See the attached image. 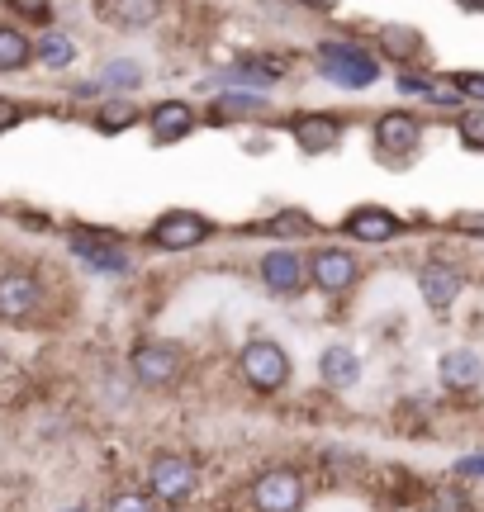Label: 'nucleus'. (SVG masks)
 <instances>
[{
  "label": "nucleus",
  "mask_w": 484,
  "mask_h": 512,
  "mask_svg": "<svg viewBox=\"0 0 484 512\" xmlns=\"http://www.w3.org/2000/svg\"><path fill=\"white\" fill-rule=\"evenodd\" d=\"M238 366H242V380L252 384L257 394H280L290 384V356L280 342L271 337H252L247 347L238 351Z\"/></svg>",
  "instance_id": "obj_1"
},
{
  "label": "nucleus",
  "mask_w": 484,
  "mask_h": 512,
  "mask_svg": "<svg viewBox=\"0 0 484 512\" xmlns=\"http://www.w3.org/2000/svg\"><path fill=\"white\" fill-rule=\"evenodd\" d=\"M195 484H200V470H195V460L190 456H176V451L152 456L148 494L157 498V503H167V508H186L190 498H195Z\"/></svg>",
  "instance_id": "obj_2"
},
{
  "label": "nucleus",
  "mask_w": 484,
  "mask_h": 512,
  "mask_svg": "<svg viewBox=\"0 0 484 512\" xmlns=\"http://www.w3.org/2000/svg\"><path fill=\"white\" fill-rule=\"evenodd\" d=\"M318 72L337 81V86H371L380 76V62L356 43H323L318 48Z\"/></svg>",
  "instance_id": "obj_3"
},
{
  "label": "nucleus",
  "mask_w": 484,
  "mask_h": 512,
  "mask_svg": "<svg viewBox=\"0 0 484 512\" xmlns=\"http://www.w3.org/2000/svg\"><path fill=\"white\" fill-rule=\"evenodd\" d=\"M133 375L138 384H148V389H167V384L181 380V366H186V356L176 342H138L133 347Z\"/></svg>",
  "instance_id": "obj_4"
},
{
  "label": "nucleus",
  "mask_w": 484,
  "mask_h": 512,
  "mask_svg": "<svg viewBox=\"0 0 484 512\" xmlns=\"http://www.w3.org/2000/svg\"><path fill=\"white\" fill-rule=\"evenodd\" d=\"M209 219L205 214H195V209H171L162 219L152 223V247H162V252H195L200 242H209Z\"/></svg>",
  "instance_id": "obj_5"
},
{
  "label": "nucleus",
  "mask_w": 484,
  "mask_h": 512,
  "mask_svg": "<svg viewBox=\"0 0 484 512\" xmlns=\"http://www.w3.org/2000/svg\"><path fill=\"white\" fill-rule=\"evenodd\" d=\"M361 280V266L347 247H318L309 256V285H318L323 294H347Z\"/></svg>",
  "instance_id": "obj_6"
},
{
  "label": "nucleus",
  "mask_w": 484,
  "mask_h": 512,
  "mask_svg": "<svg viewBox=\"0 0 484 512\" xmlns=\"http://www.w3.org/2000/svg\"><path fill=\"white\" fill-rule=\"evenodd\" d=\"M252 508L257 512H299L304 508V479L295 470H266V475L252 484Z\"/></svg>",
  "instance_id": "obj_7"
},
{
  "label": "nucleus",
  "mask_w": 484,
  "mask_h": 512,
  "mask_svg": "<svg viewBox=\"0 0 484 512\" xmlns=\"http://www.w3.org/2000/svg\"><path fill=\"white\" fill-rule=\"evenodd\" d=\"M371 138H375V152H380V157H409L413 147H418V138H423V124H418L409 110H385L375 119Z\"/></svg>",
  "instance_id": "obj_8"
},
{
  "label": "nucleus",
  "mask_w": 484,
  "mask_h": 512,
  "mask_svg": "<svg viewBox=\"0 0 484 512\" xmlns=\"http://www.w3.org/2000/svg\"><path fill=\"white\" fill-rule=\"evenodd\" d=\"M43 304V290L29 271H5L0 275V323H29Z\"/></svg>",
  "instance_id": "obj_9"
},
{
  "label": "nucleus",
  "mask_w": 484,
  "mask_h": 512,
  "mask_svg": "<svg viewBox=\"0 0 484 512\" xmlns=\"http://www.w3.org/2000/svg\"><path fill=\"white\" fill-rule=\"evenodd\" d=\"M261 285L271 294H295L309 285V261L290 247H276V252L261 256Z\"/></svg>",
  "instance_id": "obj_10"
},
{
  "label": "nucleus",
  "mask_w": 484,
  "mask_h": 512,
  "mask_svg": "<svg viewBox=\"0 0 484 512\" xmlns=\"http://www.w3.org/2000/svg\"><path fill=\"white\" fill-rule=\"evenodd\" d=\"M461 285H466V280H461V271H456V266H447V261H428V266H423V271H418V294H423V304H428V309H451V304H456V299H461Z\"/></svg>",
  "instance_id": "obj_11"
},
{
  "label": "nucleus",
  "mask_w": 484,
  "mask_h": 512,
  "mask_svg": "<svg viewBox=\"0 0 484 512\" xmlns=\"http://www.w3.org/2000/svg\"><path fill=\"white\" fill-rule=\"evenodd\" d=\"M290 133H295V147L309 152V157H323V152H333L342 143V124L333 114H299Z\"/></svg>",
  "instance_id": "obj_12"
},
{
  "label": "nucleus",
  "mask_w": 484,
  "mask_h": 512,
  "mask_svg": "<svg viewBox=\"0 0 484 512\" xmlns=\"http://www.w3.org/2000/svg\"><path fill=\"white\" fill-rule=\"evenodd\" d=\"M399 228L404 223L394 219L390 209H380V204H361V209L347 214V238H356V242H394Z\"/></svg>",
  "instance_id": "obj_13"
},
{
  "label": "nucleus",
  "mask_w": 484,
  "mask_h": 512,
  "mask_svg": "<svg viewBox=\"0 0 484 512\" xmlns=\"http://www.w3.org/2000/svg\"><path fill=\"white\" fill-rule=\"evenodd\" d=\"M437 375H442V384H447L451 394H470V389L484 380V361L475 356V351L456 347V351H447V356L437 361Z\"/></svg>",
  "instance_id": "obj_14"
},
{
  "label": "nucleus",
  "mask_w": 484,
  "mask_h": 512,
  "mask_svg": "<svg viewBox=\"0 0 484 512\" xmlns=\"http://www.w3.org/2000/svg\"><path fill=\"white\" fill-rule=\"evenodd\" d=\"M148 128L157 143H181L190 128H195V114H190L186 100H162V105L148 114Z\"/></svg>",
  "instance_id": "obj_15"
},
{
  "label": "nucleus",
  "mask_w": 484,
  "mask_h": 512,
  "mask_svg": "<svg viewBox=\"0 0 484 512\" xmlns=\"http://www.w3.org/2000/svg\"><path fill=\"white\" fill-rule=\"evenodd\" d=\"M356 375H361V361H356L352 347H328L318 356V380L328 389H352Z\"/></svg>",
  "instance_id": "obj_16"
},
{
  "label": "nucleus",
  "mask_w": 484,
  "mask_h": 512,
  "mask_svg": "<svg viewBox=\"0 0 484 512\" xmlns=\"http://www.w3.org/2000/svg\"><path fill=\"white\" fill-rule=\"evenodd\" d=\"M72 252L81 256V261H91L95 271H129V256L119 252L114 242H105V238H86V233H76Z\"/></svg>",
  "instance_id": "obj_17"
},
{
  "label": "nucleus",
  "mask_w": 484,
  "mask_h": 512,
  "mask_svg": "<svg viewBox=\"0 0 484 512\" xmlns=\"http://www.w3.org/2000/svg\"><path fill=\"white\" fill-rule=\"evenodd\" d=\"M34 43L19 34L15 24H0V72H19V67H29L34 62Z\"/></svg>",
  "instance_id": "obj_18"
},
{
  "label": "nucleus",
  "mask_w": 484,
  "mask_h": 512,
  "mask_svg": "<svg viewBox=\"0 0 484 512\" xmlns=\"http://www.w3.org/2000/svg\"><path fill=\"white\" fill-rule=\"evenodd\" d=\"M105 10H110L105 19L124 24V29H148L162 5H157V0H105Z\"/></svg>",
  "instance_id": "obj_19"
},
{
  "label": "nucleus",
  "mask_w": 484,
  "mask_h": 512,
  "mask_svg": "<svg viewBox=\"0 0 484 512\" xmlns=\"http://www.w3.org/2000/svg\"><path fill=\"white\" fill-rule=\"evenodd\" d=\"M34 53H38V62H43V67L62 72V67H72V62H76V43L67 34H43L34 43Z\"/></svg>",
  "instance_id": "obj_20"
},
{
  "label": "nucleus",
  "mask_w": 484,
  "mask_h": 512,
  "mask_svg": "<svg viewBox=\"0 0 484 512\" xmlns=\"http://www.w3.org/2000/svg\"><path fill=\"white\" fill-rule=\"evenodd\" d=\"M261 110H266V95H261V91L219 95V100L209 105V114H214V119H233V114H261Z\"/></svg>",
  "instance_id": "obj_21"
},
{
  "label": "nucleus",
  "mask_w": 484,
  "mask_h": 512,
  "mask_svg": "<svg viewBox=\"0 0 484 512\" xmlns=\"http://www.w3.org/2000/svg\"><path fill=\"white\" fill-rule=\"evenodd\" d=\"M380 48L394 57H409V53H418V34H413V29H399V24H385V29H380Z\"/></svg>",
  "instance_id": "obj_22"
},
{
  "label": "nucleus",
  "mask_w": 484,
  "mask_h": 512,
  "mask_svg": "<svg viewBox=\"0 0 484 512\" xmlns=\"http://www.w3.org/2000/svg\"><path fill=\"white\" fill-rule=\"evenodd\" d=\"M314 228V219L304 214V209H285V214H276V219L266 223V233H276V238H290V233H309Z\"/></svg>",
  "instance_id": "obj_23"
},
{
  "label": "nucleus",
  "mask_w": 484,
  "mask_h": 512,
  "mask_svg": "<svg viewBox=\"0 0 484 512\" xmlns=\"http://www.w3.org/2000/svg\"><path fill=\"white\" fill-rule=\"evenodd\" d=\"M133 119H138V110H133L129 100H110V105L100 110V128H105V133H119V128H129Z\"/></svg>",
  "instance_id": "obj_24"
},
{
  "label": "nucleus",
  "mask_w": 484,
  "mask_h": 512,
  "mask_svg": "<svg viewBox=\"0 0 484 512\" xmlns=\"http://www.w3.org/2000/svg\"><path fill=\"white\" fill-rule=\"evenodd\" d=\"M138 81H143V72H138L133 62H110V67H105V86H124V91H133Z\"/></svg>",
  "instance_id": "obj_25"
},
{
  "label": "nucleus",
  "mask_w": 484,
  "mask_h": 512,
  "mask_svg": "<svg viewBox=\"0 0 484 512\" xmlns=\"http://www.w3.org/2000/svg\"><path fill=\"white\" fill-rule=\"evenodd\" d=\"M461 143L484 152V110H470L466 119H461Z\"/></svg>",
  "instance_id": "obj_26"
},
{
  "label": "nucleus",
  "mask_w": 484,
  "mask_h": 512,
  "mask_svg": "<svg viewBox=\"0 0 484 512\" xmlns=\"http://www.w3.org/2000/svg\"><path fill=\"white\" fill-rule=\"evenodd\" d=\"M5 5H10L15 15H24V19H38V24H43V19H53V0H5Z\"/></svg>",
  "instance_id": "obj_27"
},
{
  "label": "nucleus",
  "mask_w": 484,
  "mask_h": 512,
  "mask_svg": "<svg viewBox=\"0 0 484 512\" xmlns=\"http://www.w3.org/2000/svg\"><path fill=\"white\" fill-rule=\"evenodd\" d=\"M110 512H157V498L152 494H119L110 503Z\"/></svg>",
  "instance_id": "obj_28"
},
{
  "label": "nucleus",
  "mask_w": 484,
  "mask_h": 512,
  "mask_svg": "<svg viewBox=\"0 0 484 512\" xmlns=\"http://www.w3.org/2000/svg\"><path fill=\"white\" fill-rule=\"evenodd\" d=\"M456 95H470V100H484V72H461L456 81Z\"/></svg>",
  "instance_id": "obj_29"
},
{
  "label": "nucleus",
  "mask_w": 484,
  "mask_h": 512,
  "mask_svg": "<svg viewBox=\"0 0 484 512\" xmlns=\"http://www.w3.org/2000/svg\"><path fill=\"white\" fill-rule=\"evenodd\" d=\"M451 228H461V233H484V214H456Z\"/></svg>",
  "instance_id": "obj_30"
},
{
  "label": "nucleus",
  "mask_w": 484,
  "mask_h": 512,
  "mask_svg": "<svg viewBox=\"0 0 484 512\" xmlns=\"http://www.w3.org/2000/svg\"><path fill=\"white\" fill-rule=\"evenodd\" d=\"M432 503H437V512H466V498L461 494H437Z\"/></svg>",
  "instance_id": "obj_31"
},
{
  "label": "nucleus",
  "mask_w": 484,
  "mask_h": 512,
  "mask_svg": "<svg viewBox=\"0 0 484 512\" xmlns=\"http://www.w3.org/2000/svg\"><path fill=\"white\" fill-rule=\"evenodd\" d=\"M19 124V105L15 100H0V133H5V128H15Z\"/></svg>",
  "instance_id": "obj_32"
},
{
  "label": "nucleus",
  "mask_w": 484,
  "mask_h": 512,
  "mask_svg": "<svg viewBox=\"0 0 484 512\" xmlns=\"http://www.w3.org/2000/svg\"><path fill=\"white\" fill-rule=\"evenodd\" d=\"M456 475H484V456H466V460H456Z\"/></svg>",
  "instance_id": "obj_33"
},
{
  "label": "nucleus",
  "mask_w": 484,
  "mask_h": 512,
  "mask_svg": "<svg viewBox=\"0 0 484 512\" xmlns=\"http://www.w3.org/2000/svg\"><path fill=\"white\" fill-rule=\"evenodd\" d=\"M299 5H309V10H333L337 0H299Z\"/></svg>",
  "instance_id": "obj_34"
},
{
  "label": "nucleus",
  "mask_w": 484,
  "mask_h": 512,
  "mask_svg": "<svg viewBox=\"0 0 484 512\" xmlns=\"http://www.w3.org/2000/svg\"><path fill=\"white\" fill-rule=\"evenodd\" d=\"M456 5H466V10H484V0H456Z\"/></svg>",
  "instance_id": "obj_35"
}]
</instances>
